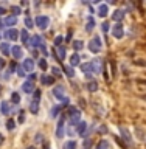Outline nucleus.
Segmentation results:
<instances>
[{
  "label": "nucleus",
  "mask_w": 146,
  "mask_h": 149,
  "mask_svg": "<svg viewBox=\"0 0 146 149\" xmlns=\"http://www.w3.org/2000/svg\"><path fill=\"white\" fill-rule=\"evenodd\" d=\"M30 45L33 47V48H41V50L45 51V39L41 34L31 36L30 37Z\"/></svg>",
  "instance_id": "f257e3e1"
},
{
  "label": "nucleus",
  "mask_w": 146,
  "mask_h": 149,
  "mask_svg": "<svg viewBox=\"0 0 146 149\" xmlns=\"http://www.w3.org/2000/svg\"><path fill=\"white\" fill-rule=\"evenodd\" d=\"M101 39L100 37H93V39L89 42V50L92 51V53H98V51L101 50Z\"/></svg>",
  "instance_id": "f03ea898"
},
{
  "label": "nucleus",
  "mask_w": 146,
  "mask_h": 149,
  "mask_svg": "<svg viewBox=\"0 0 146 149\" xmlns=\"http://www.w3.org/2000/svg\"><path fill=\"white\" fill-rule=\"evenodd\" d=\"M48 23H50V19L47 16H37L36 20H34V25L39 26L41 30H45V28L48 26Z\"/></svg>",
  "instance_id": "7ed1b4c3"
},
{
  "label": "nucleus",
  "mask_w": 146,
  "mask_h": 149,
  "mask_svg": "<svg viewBox=\"0 0 146 149\" xmlns=\"http://www.w3.org/2000/svg\"><path fill=\"white\" fill-rule=\"evenodd\" d=\"M112 34H114V37H117V39H121L124 34V28H123V23H115L114 28H112Z\"/></svg>",
  "instance_id": "20e7f679"
},
{
  "label": "nucleus",
  "mask_w": 146,
  "mask_h": 149,
  "mask_svg": "<svg viewBox=\"0 0 146 149\" xmlns=\"http://www.w3.org/2000/svg\"><path fill=\"white\" fill-rule=\"evenodd\" d=\"M70 123L72 124H79V118H81V112H79L78 109H70Z\"/></svg>",
  "instance_id": "39448f33"
},
{
  "label": "nucleus",
  "mask_w": 146,
  "mask_h": 149,
  "mask_svg": "<svg viewBox=\"0 0 146 149\" xmlns=\"http://www.w3.org/2000/svg\"><path fill=\"white\" fill-rule=\"evenodd\" d=\"M90 64H92V72H95V73L103 72V61L101 59H93Z\"/></svg>",
  "instance_id": "423d86ee"
},
{
  "label": "nucleus",
  "mask_w": 146,
  "mask_h": 149,
  "mask_svg": "<svg viewBox=\"0 0 146 149\" xmlns=\"http://www.w3.org/2000/svg\"><path fill=\"white\" fill-rule=\"evenodd\" d=\"M56 137L62 138L64 137V116H61V120L58 121V127H56Z\"/></svg>",
  "instance_id": "0eeeda50"
},
{
  "label": "nucleus",
  "mask_w": 146,
  "mask_h": 149,
  "mask_svg": "<svg viewBox=\"0 0 146 149\" xmlns=\"http://www.w3.org/2000/svg\"><path fill=\"white\" fill-rule=\"evenodd\" d=\"M5 37H6L8 40H16L17 37H19V31L14 30V28H9V30L5 33Z\"/></svg>",
  "instance_id": "6e6552de"
},
{
  "label": "nucleus",
  "mask_w": 146,
  "mask_h": 149,
  "mask_svg": "<svg viewBox=\"0 0 146 149\" xmlns=\"http://www.w3.org/2000/svg\"><path fill=\"white\" fill-rule=\"evenodd\" d=\"M123 17H124V9H117V11H114V14H112V19H114L117 23H121Z\"/></svg>",
  "instance_id": "1a4fd4ad"
},
{
  "label": "nucleus",
  "mask_w": 146,
  "mask_h": 149,
  "mask_svg": "<svg viewBox=\"0 0 146 149\" xmlns=\"http://www.w3.org/2000/svg\"><path fill=\"white\" fill-rule=\"evenodd\" d=\"M22 67H23V70H25V72H33V68H34V62H33V59H25L22 62Z\"/></svg>",
  "instance_id": "9d476101"
},
{
  "label": "nucleus",
  "mask_w": 146,
  "mask_h": 149,
  "mask_svg": "<svg viewBox=\"0 0 146 149\" xmlns=\"http://www.w3.org/2000/svg\"><path fill=\"white\" fill-rule=\"evenodd\" d=\"M11 54H13L16 59H20L22 56H23V51H22V48H20L19 45H14V47H11Z\"/></svg>",
  "instance_id": "9b49d317"
},
{
  "label": "nucleus",
  "mask_w": 146,
  "mask_h": 149,
  "mask_svg": "<svg viewBox=\"0 0 146 149\" xmlns=\"http://www.w3.org/2000/svg\"><path fill=\"white\" fill-rule=\"evenodd\" d=\"M22 90L25 92V93H31V92H34V84H33L31 81H25L22 84Z\"/></svg>",
  "instance_id": "f8f14e48"
},
{
  "label": "nucleus",
  "mask_w": 146,
  "mask_h": 149,
  "mask_svg": "<svg viewBox=\"0 0 146 149\" xmlns=\"http://www.w3.org/2000/svg\"><path fill=\"white\" fill-rule=\"evenodd\" d=\"M16 23H17V19L14 16H8L3 20V25H6V26H13V25H16Z\"/></svg>",
  "instance_id": "ddd939ff"
},
{
  "label": "nucleus",
  "mask_w": 146,
  "mask_h": 149,
  "mask_svg": "<svg viewBox=\"0 0 146 149\" xmlns=\"http://www.w3.org/2000/svg\"><path fill=\"white\" fill-rule=\"evenodd\" d=\"M79 61H81V58H79L78 53L72 54V58H70V67H76V65H79Z\"/></svg>",
  "instance_id": "4468645a"
},
{
  "label": "nucleus",
  "mask_w": 146,
  "mask_h": 149,
  "mask_svg": "<svg viewBox=\"0 0 146 149\" xmlns=\"http://www.w3.org/2000/svg\"><path fill=\"white\" fill-rule=\"evenodd\" d=\"M0 51H2L3 56H8V54H11V47L3 42V44H0Z\"/></svg>",
  "instance_id": "2eb2a0df"
},
{
  "label": "nucleus",
  "mask_w": 146,
  "mask_h": 149,
  "mask_svg": "<svg viewBox=\"0 0 146 149\" xmlns=\"http://www.w3.org/2000/svg\"><path fill=\"white\" fill-rule=\"evenodd\" d=\"M86 130H87V124L84 123V121H79V124H78V127H76V132L79 135H84V134H86Z\"/></svg>",
  "instance_id": "dca6fc26"
},
{
  "label": "nucleus",
  "mask_w": 146,
  "mask_h": 149,
  "mask_svg": "<svg viewBox=\"0 0 146 149\" xmlns=\"http://www.w3.org/2000/svg\"><path fill=\"white\" fill-rule=\"evenodd\" d=\"M56 56H58L59 61L65 59V48H64V47H58V48H56Z\"/></svg>",
  "instance_id": "f3484780"
},
{
  "label": "nucleus",
  "mask_w": 146,
  "mask_h": 149,
  "mask_svg": "<svg viewBox=\"0 0 146 149\" xmlns=\"http://www.w3.org/2000/svg\"><path fill=\"white\" fill-rule=\"evenodd\" d=\"M0 110H2L3 115H8L9 112H11V110H9V104H8L6 101H2V102H0Z\"/></svg>",
  "instance_id": "a211bd4d"
},
{
  "label": "nucleus",
  "mask_w": 146,
  "mask_h": 149,
  "mask_svg": "<svg viewBox=\"0 0 146 149\" xmlns=\"http://www.w3.org/2000/svg\"><path fill=\"white\" fill-rule=\"evenodd\" d=\"M120 132H121V135H123V137H124V140H126V141H128L129 144L132 143V138H131V134L128 132V129H124V127H120Z\"/></svg>",
  "instance_id": "6ab92c4d"
},
{
  "label": "nucleus",
  "mask_w": 146,
  "mask_h": 149,
  "mask_svg": "<svg viewBox=\"0 0 146 149\" xmlns=\"http://www.w3.org/2000/svg\"><path fill=\"white\" fill-rule=\"evenodd\" d=\"M98 16L100 17L107 16V5H100V6H98Z\"/></svg>",
  "instance_id": "aec40b11"
},
{
  "label": "nucleus",
  "mask_w": 146,
  "mask_h": 149,
  "mask_svg": "<svg viewBox=\"0 0 146 149\" xmlns=\"http://www.w3.org/2000/svg\"><path fill=\"white\" fill-rule=\"evenodd\" d=\"M53 93H54V96H56V98H59V100H61V98L64 96V88L61 87V86H58V87H54V88H53Z\"/></svg>",
  "instance_id": "412c9836"
},
{
  "label": "nucleus",
  "mask_w": 146,
  "mask_h": 149,
  "mask_svg": "<svg viewBox=\"0 0 146 149\" xmlns=\"http://www.w3.org/2000/svg\"><path fill=\"white\" fill-rule=\"evenodd\" d=\"M93 28H95V20H93V17H89L87 19V26H86V31L90 33Z\"/></svg>",
  "instance_id": "4be33fe9"
},
{
  "label": "nucleus",
  "mask_w": 146,
  "mask_h": 149,
  "mask_svg": "<svg viewBox=\"0 0 146 149\" xmlns=\"http://www.w3.org/2000/svg\"><path fill=\"white\" fill-rule=\"evenodd\" d=\"M20 39H22L23 44H28V42H30V36H28V31L27 30H22L20 31Z\"/></svg>",
  "instance_id": "5701e85b"
},
{
  "label": "nucleus",
  "mask_w": 146,
  "mask_h": 149,
  "mask_svg": "<svg viewBox=\"0 0 146 149\" xmlns=\"http://www.w3.org/2000/svg\"><path fill=\"white\" fill-rule=\"evenodd\" d=\"M87 90L89 92H96L98 90V82L96 81H90L87 84Z\"/></svg>",
  "instance_id": "b1692460"
},
{
  "label": "nucleus",
  "mask_w": 146,
  "mask_h": 149,
  "mask_svg": "<svg viewBox=\"0 0 146 149\" xmlns=\"http://www.w3.org/2000/svg\"><path fill=\"white\" fill-rule=\"evenodd\" d=\"M81 70H82L86 74H90V72H92V64H90V62L82 64V65H81Z\"/></svg>",
  "instance_id": "393cba45"
},
{
  "label": "nucleus",
  "mask_w": 146,
  "mask_h": 149,
  "mask_svg": "<svg viewBox=\"0 0 146 149\" xmlns=\"http://www.w3.org/2000/svg\"><path fill=\"white\" fill-rule=\"evenodd\" d=\"M64 72H65V74H67V76H70V78L75 76V70H73V67H70V65H65V67H64Z\"/></svg>",
  "instance_id": "a878e982"
},
{
  "label": "nucleus",
  "mask_w": 146,
  "mask_h": 149,
  "mask_svg": "<svg viewBox=\"0 0 146 149\" xmlns=\"http://www.w3.org/2000/svg\"><path fill=\"white\" fill-rule=\"evenodd\" d=\"M30 110L33 113H37V110H39V101H33L31 106H30Z\"/></svg>",
  "instance_id": "bb28decb"
},
{
  "label": "nucleus",
  "mask_w": 146,
  "mask_h": 149,
  "mask_svg": "<svg viewBox=\"0 0 146 149\" xmlns=\"http://www.w3.org/2000/svg\"><path fill=\"white\" fill-rule=\"evenodd\" d=\"M110 146H109V141H106V140H103V141H100L98 143V146H96V149H109Z\"/></svg>",
  "instance_id": "cd10ccee"
},
{
  "label": "nucleus",
  "mask_w": 146,
  "mask_h": 149,
  "mask_svg": "<svg viewBox=\"0 0 146 149\" xmlns=\"http://www.w3.org/2000/svg\"><path fill=\"white\" fill-rule=\"evenodd\" d=\"M64 149H76V143L73 141V140H70L64 144Z\"/></svg>",
  "instance_id": "c85d7f7f"
},
{
  "label": "nucleus",
  "mask_w": 146,
  "mask_h": 149,
  "mask_svg": "<svg viewBox=\"0 0 146 149\" xmlns=\"http://www.w3.org/2000/svg\"><path fill=\"white\" fill-rule=\"evenodd\" d=\"M42 82H44V84H50V86H51V84L54 82V78H51V76H42Z\"/></svg>",
  "instance_id": "c756f323"
},
{
  "label": "nucleus",
  "mask_w": 146,
  "mask_h": 149,
  "mask_svg": "<svg viewBox=\"0 0 146 149\" xmlns=\"http://www.w3.org/2000/svg\"><path fill=\"white\" fill-rule=\"evenodd\" d=\"M82 47H84V44L81 40H73V48L75 50H82Z\"/></svg>",
  "instance_id": "7c9ffc66"
},
{
  "label": "nucleus",
  "mask_w": 146,
  "mask_h": 149,
  "mask_svg": "<svg viewBox=\"0 0 146 149\" xmlns=\"http://www.w3.org/2000/svg\"><path fill=\"white\" fill-rule=\"evenodd\" d=\"M11 101L14 102V104H17V102L20 101V96H19V93H17V92H14L13 95H11Z\"/></svg>",
  "instance_id": "2f4dec72"
},
{
  "label": "nucleus",
  "mask_w": 146,
  "mask_h": 149,
  "mask_svg": "<svg viewBox=\"0 0 146 149\" xmlns=\"http://www.w3.org/2000/svg\"><path fill=\"white\" fill-rule=\"evenodd\" d=\"M14 127H16V123H14V120H8V121H6V129H8V130H13Z\"/></svg>",
  "instance_id": "473e14b6"
},
{
  "label": "nucleus",
  "mask_w": 146,
  "mask_h": 149,
  "mask_svg": "<svg viewBox=\"0 0 146 149\" xmlns=\"http://www.w3.org/2000/svg\"><path fill=\"white\" fill-rule=\"evenodd\" d=\"M62 40H64V37H62V36H56V37H54V45H56V48H58V47H61Z\"/></svg>",
  "instance_id": "72a5a7b5"
},
{
  "label": "nucleus",
  "mask_w": 146,
  "mask_h": 149,
  "mask_svg": "<svg viewBox=\"0 0 146 149\" xmlns=\"http://www.w3.org/2000/svg\"><path fill=\"white\" fill-rule=\"evenodd\" d=\"M39 67H41L42 70H47V67H48V65H47V59H45V58L39 59Z\"/></svg>",
  "instance_id": "f704fd0d"
},
{
  "label": "nucleus",
  "mask_w": 146,
  "mask_h": 149,
  "mask_svg": "<svg viewBox=\"0 0 146 149\" xmlns=\"http://www.w3.org/2000/svg\"><path fill=\"white\" fill-rule=\"evenodd\" d=\"M82 148L84 149H92V140H84V143H82Z\"/></svg>",
  "instance_id": "c9c22d12"
},
{
  "label": "nucleus",
  "mask_w": 146,
  "mask_h": 149,
  "mask_svg": "<svg viewBox=\"0 0 146 149\" xmlns=\"http://www.w3.org/2000/svg\"><path fill=\"white\" fill-rule=\"evenodd\" d=\"M59 110H61V107H59V106H54L53 109H51V113H50V115H51V116H53V118H54V116H58Z\"/></svg>",
  "instance_id": "e433bc0d"
},
{
  "label": "nucleus",
  "mask_w": 146,
  "mask_h": 149,
  "mask_svg": "<svg viewBox=\"0 0 146 149\" xmlns=\"http://www.w3.org/2000/svg\"><path fill=\"white\" fill-rule=\"evenodd\" d=\"M17 76H20V78L27 76V74H25V70H23L22 65H19V67H17Z\"/></svg>",
  "instance_id": "4c0bfd02"
},
{
  "label": "nucleus",
  "mask_w": 146,
  "mask_h": 149,
  "mask_svg": "<svg viewBox=\"0 0 146 149\" xmlns=\"http://www.w3.org/2000/svg\"><path fill=\"white\" fill-rule=\"evenodd\" d=\"M11 13H13V16L16 17V16L20 14V8H19V6H11Z\"/></svg>",
  "instance_id": "58836bf2"
},
{
  "label": "nucleus",
  "mask_w": 146,
  "mask_h": 149,
  "mask_svg": "<svg viewBox=\"0 0 146 149\" xmlns=\"http://www.w3.org/2000/svg\"><path fill=\"white\" fill-rule=\"evenodd\" d=\"M25 25H27V28H33L34 26V22H33L30 17H25Z\"/></svg>",
  "instance_id": "ea45409f"
},
{
  "label": "nucleus",
  "mask_w": 146,
  "mask_h": 149,
  "mask_svg": "<svg viewBox=\"0 0 146 149\" xmlns=\"http://www.w3.org/2000/svg\"><path fill=\"white\" fill-rule=\"evenodd\" d=\"M51 73H53L54 76H58V78L61 76V70H59L58 67H53V68H51Z\"/></svg>",
  "instance_id": "a19ab883"
},
{
  "label": "nucleus",
  "mask_w": 146,
  "mask_h": 149,
  "mask_svg": "<svg viewBox=\"0 0 146 149\" xmlns=\"http://www.w3.org/2000/svg\"><path fill=\"white\" fill-rule=\"evenodd\" d=\"M103 31H104V33H107V31H109V23H107V22H104V23H103Z\"/></svg>",
  "instance_id": "79ce46f5"
},
{
  "label": "nucleus",
  "mask_w": 146,
  "mask_h": 149,
  "mask_svg": "<svg viewBox=\"0 0 146 149\" xmlns=\"http://www.w3.org/2000/svg\"><path fill=\"white\" fill-rule=\"evenodd\" d=\"M9 74H11V72H9V70H6V72L3 73V79H9Z\"/></svg>",
  "instance_id": "37998d69"
},
{
  "label": "nucleus",
  "mask_w": 146,
  "mask_h": 149,
  "mask_svg": "<svg viewBox=\"0 0 146 149\" xmlns=\"http://www.w3.org/2000/svg\"><path fill=\"white\" fill-rule=\"evenodd\" d=\"M25 121V115H23V112H20V116H19V123H23Z\"/></svg>",
  "instance_id": "c03bdc74"
},
{
  "label": "nucleus",
  "mask_w": 146,
  "mask_h": 149,
  "mask_svg": "<svg viewBox=\"0 0 146 149\" xmlns=\"http://www.w3.org/2000/svg\"><path fill=\"white\" fill-rule=\"evenodd\" d=\"M34 140H36L37 143H41V141H42V135H41V134H37L36 137H34Z\"/></svg>",
  "instance_id": "a18cd8bd"
},
{
  "label": "nucleus",
  "mask_w": 146,
  "mask_h": 149,
  "mask_svg": "<svg viewBox=\"0 0 146 149\" xmlns=\"http://www.w3.org/2000/svg\"><path fill=\"white\" fill-rule=\"evenodd\" d=\"M39 96H41V92L37 90V92L34 93V101H39Z\"/></svg>",
  "instance_id": "49530a36"
},
{
  "label": "nucleus",
  "mask_w": 146,
  "mask_h": 149,
  "mask_svg": "<svg viewBox=\"0 0 146 149\" xmlns=\"http://www.w3.org/2000/svg\"><path fill=\"white\" fill-rule=\"evenodd\" d=\"M34 79H36V74H34V73H31V74H30V79H28V81H31V82H33Z\"/></svg>",
  "instance_id": "de8ad7c7"
},
{
  "label": "nucleus",
  "mask_w": 146,
  "mask_h": 149,
  "mask_svg": "<svg viewBox=\"0 0 146 149\" xmlns=\"http://www.w3.org/2000/svg\"><path fill=\"white\" fill-rule=\"evenodd\" d=\"M3 67H5V61L0 59V68H3Z\"/></svg>",
  "instance_id": "09e8293b"
},
{
  "label": "nucleus",
  "mask_w": 146,
  "mask_h": 149,
  "mask_svg": "<svg viewBox=\"0 0 146 149\" xmlns=\"http://www.w3.org/2000/svg\"><path fill=\"white\" fill-rule=\"evenodd\" d=\"M100 132H103V134L106 132V127H104V126H101V127H100Z\"/></svg>",
  "instance_id": "8fccbe9b"
},
{
  "label": "nucleus",
  "mask_w": 146,
  "mask_h": 149,
  "mask_svg": "<svg viewBox=\"0 0 146 149\" xmlns=\"http://www.w3.org/2000/svg\"><path fill=\"white\" fill-rule=\"evenodd\" d=\"M0 14H5V9H3V6H0Z\"/></svg>",
  "instance_id": "3c124183"
},
{
  "label": "nucleus",
  "mask_w": 146,
  "mask_h": 149,
  "mask_svg": "<svg viewBox=\"0 0 146 149\" xmlns=\"http://www.w3.org/2000/svg\"><path fill=\"white\" fill-rule=\"evenodd\" d=\"M2 143H3V135L0 134V144H2Z\"/></svg>",
  "instance_id": "603ef678"
},
{
  "label": "nucleus",
  "mask_w": 146,
  "mask_h": 149,
  "mask_svg": "<svg viewBox=\"0 0 146 149\" xmlns=\"http://www.w3.org/2000/svg\"><path fill=\"white\" fill-rule=\"evenodd\" d=\"M5 25H3V20H2V19H0V28H3Z\"/></svg>",
  "instance_id": "864d4df0"
},
{
  "label": "nucleus",
  "mask_w": 146,
  "mask_h": 149,
  "mask_svg": "<svg viewBox=\"0 0 146 149\" xmlns=\"http://www.w3.org/2000/svg\"><path fill=\"white\" fill-rule=\"evenodd\" d=\"M45 149H50V144H45Z\"/></svg>",
  "instance_id": "5fc2aeb1"
},
{
  "label": "nucleus",
  "mask_w": 146,
  "mask_h": 149,
  "mask_svg": "<svg viewBox=\"0 0 146 149\" xmlns=\"http://www.w3.org/2000/svg\"><path fill=\"white\" fill-rule=\"evenodd\" d=\"M27 149H36L34 146H30V148H27Z\"/></svg>",
  "instance_id": "6e6d98bb"
}]
</instances>
